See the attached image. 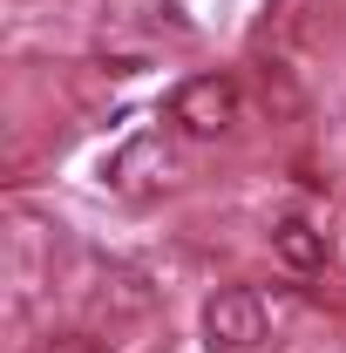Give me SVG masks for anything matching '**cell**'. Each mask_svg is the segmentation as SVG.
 Instances as JSON below:
<instances>
[{"instance_id": "cell-1", "label": "cell", "mask_w": 346, "mask_h": 353, "mask_svg": "<svg viewBox=\"0 0 346 353\" xmlns=\"http://www.w3.org/2000/svg\"><path fill=\"white\" fill-rule=\"evenodd\" d=\"M245 116V95L231 75H190V82L170 88V130L190 136V143H217V136L238 130Z\"/></svg>"}, {"instance_id": "cell-2", "label": "cell", "mask_w": 346, "mask_h": 353, "mask_svg": "<svg viewBox=\"0 0 346 353\" xmlns=\"http://www.w3.org/2000/svg\"><path fill=\"white\" fill-rule=\"evenodd\" d=\"M204 340L217 353H258L265 347V299L252 285H217L204 299Z\"/></svg>"}, {"instance_id": "cell-3", "label": "cell", "mask_w": 346, "mask_h": 353, "mask_svg": "<svg viewBox=\"0 0 346 353\" xmlns=\"http://www.w3.org/2000/svg\"><path fill=\"white\" fill-rule=\"evenodd\" d=\"M272 259L285 265V272H299V279L326 272V231H319L312 218H299V211L272 218Z\"/></svg>"}, {"instance_id": "cell-4", "label": "cell", "mask_w": 346, "mask_h": 353, "mask_svg": "<svg viewBox=\"0 0 346 353\" xmlns=\"http://www.w3.org/2000/svg\"><path fill=\"white\" fill-rule=\"evenodd\" d=\"M102 306H116V312H150V306H156V292H150V279H143V272H109V279H102Z\"/></svg>"}, {"instance_id": "cell-5", "label": "cell", "mask_w": 346, "mask_h": 353, "mask_svg": "<svg viewBox=\"0 0 346 353\" xmlns=\"http://www.w3.org/2000/svg\"><path fill=\"white\" fill-rule=\"evenodd\" d=\"M34 353H102V347H88V340H41Z\"/></svg>"}]
</instances>
